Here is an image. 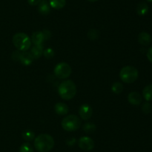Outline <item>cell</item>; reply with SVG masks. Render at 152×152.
<instances>
[{"mask_svg": "<svg viewBox=\"0 0 152 152\" xmlns=\"http://www.w3.org/2000/svg\"><path fill=\"white\" fill-rule=\"evenodd\" d=\"M54 146V139L48 134H41L34 139V147L39 152H48Z\"/></svg>", "mask_w": 152, "mask_h": 152, "instance_id": "cell-1", "label": "cell"}, {"mask_svg": "<svg viewBox=\"0 0 152 152\" xmlns=\"http://www.w3.org/2000/svg\"><path fill=\"white\" fill-rule=\"evenodd\" d=\"M58 93L62 99L71 100L74 98L77 93V86L73 80H64L58 87Z\"/></svg>", "mask_w": 152, "mask_h": 152, "instance_id": "cell-2", "label": "cell"}, {"mask_svg": "<svg viewBox=\"0 0 152 152\" xmlns=\"http://www.w3.org/2000/svg\"><path fill=\"white\" fill-rule=\"evenodd\" d=\"M13 43L15 47L20 52H26L31 46V40L28 34L23 32L16 33L13 35Z\"/></svg>", "mask_w": 152, "mask_h": 152, "instance_id": "cell-3", "label": "cell"}, {"mask_svg": "<svg viewBox=\"0 0 152 152\" xmlns=\"http://www.w3.org/2000/svg\"><path fill=\"white\" fill-rule=\"evenodd\" d=\"M139 72L135 67L126 66L121 69L120 72V77L124 83H132L138 78Z\"/></svg>", "mask_w": 152, "mask_h": 152, "instance_id": "cell-4", "label": "cell"}, {"mask_svg": "<svg viewBox=\"0 0 152 152\" xmlns=\"http://www.w3.org/2000/svg\"><path fill=\"white\" fill-rule=\"evenodd\" d=\"M61 125L65 131L73 132L77 131L81 127V120L76 115L71 114L62 119Z\"/></svg>", "mask_w": 152, "mask_h": 152, "instance_id": "cell-5", "label": "cell"}, {"mask_svg": "<svg viewBox=\"0 0 152 152\" xmlns=\"http://www.w3.org/2000/svg\"><path fill=\"white\" fill-rule=\"evenodd\" d=\"M53 72L56 77L59 79H66L71 75V67L69 64L65 62H61L57 63L53 69Z\"/></svg>", "mask_w": 152, "mask_h": 152, "instance_id": "cell-6", "label": "cell"}, {"mask_svg": "<svg viewBox=\"0 0 152 152\" xmlns=\"http://www.w3.org/2000/svg\"><path fill=\"white\" fill-rule=\"evenodd\" d=\"M79 147L83 151H91L94 148V141L91 137H83L79 139Z\"/></svg>", "mask_w": 152, "mask_h": 152, "instance_id": "cell-7", "label": "cell"}, {"mask_svg": "<svg viewBox=\"0 0 152 152\" xmlns=\"http://www.w3.org/2000/svg\"><path fill=\"white\" fill-rule=\"evenodd\" d=\"M79 114L83 120H88L93 115V109L88 104H82L79 109Z\"/></svg>", "mask_w": 152, "mask_h": 152, "instance_id": "cell-8", "label": "cell"}, {"mask_svg": "<svg viewBox=\"0 0 152 152\" xmlns=\"http://www.w3.org/2000/svg\"><path fill=\"white\" fill-rule=\"evenodd\" d=\"M128 101L132 105L137 106L142 103V98L140 94L137 92H132L128 95Z\"/></svg>", "mask_w": 152, "mask_h": 152, "instance_id": "cell-9", "label": "cell"}, {"mask_svg": "<svg viewBox=\"0 0 152 152\" xmlns=\"http://www.w3.org/2000/svg\"><path fill=\"white\" fill-rule=\"evenodd\" d=\"M31 43L34 45H42L43 42L45 40V34L43 31H35L31 36Z\"/></svg>", "mask_w": 152, "mask_h": 152, "instance_id": "cell-10", "label": "cell"}, {"mask_svg": "<svg viewBox=\"0 0 152 152\" xmlns=\"http://www.w3.org/2000/svg\"><path fill=\"white\" fill-rule=\"evenodd\" d=\"M54 111L59 116H65L68 113L69 107L66 104L63 102H58L54 106Z\"/></svg>", "mask_w": 152, "mask_h": 152, "instance_id": "cell-11", "label": "cell"}, {"mask_svg": "<svg viewBox=\"0 0 152 152\" xmlns=\"http://www.w3.org/2000/svg\"><path fill=\"white\" fill-rule=\"evenodd\" d=\"M34 58L30 52H22L19 58V61L24 66H30L34 61Z\"/></svg>", "mask_w": 152, "mask_h": 152, "instance_id": "cell-12", "label": "cell"}, {"mask_svg": "<svg viewBox=\"0 0 152 152\" xmlns=\"http://www.w3.org/2000/svg\"><path fill=\"white\" fill-rule=\"evenodd\" d=\"M39 13L42 15H48L50 12V5L49 2L46 0H42L38 4Z\"/></svg>", "mask_w": 152, "mask_h": 152, "instance_id": "cell-13", "label": "cell"}, {"mask_svg": "<svg viewBox=\"0 0 152 152\" xmlns=\"http://www.w3.org/2000/svg\"><path fill=\"white\" fill-rule=\"evenodd\" d=\"M43 51H44V49H43L42 45H34L31 48L30 53L31 54L34 59L37 60L40 58V57L43 55Z\"/></svg>", "mask_w": 152, "mask_h": 152, "instance_id": "cell-14", "label": "cell"}, {"mask_svg": "<svg viewBox=\"0 0 152 152\" xmlns=\"http://www.w3.org/2000/svg\"><path fill=\"white\" fill-rule=\"evenodd\" d=\"M138 42L144 46H147L151 43V37L148 33L141 32L138 36Z\"/></svg>", "mask_w": 152, "mask_h": 152, "instance_id": "cell-15", "label": "cell"}, {"mask_svg": "<svg viewBox=\"0 0 152 152\" xmlns=\"http://www.w3.org/2000/svg\"><path fill=\"white\" fill-rule=\"evenodd\" d=\"M148 12V6L144 1H141L137 6V13L140 16H145Z\"/></svg>", "mask_w": 152, "mask_h": 152, "instance_id": "cell-16", "label": "cell"}, {"mask_svg": "<svg viewBox=\"0 0 152 152\" xmlns=\"http://www.w3.org/2000/svg\"><path fill=\"white\" fill-rule=\"evenodd\" d=\"M49 4L52 8L59 10L65 7L66 4V0H50Z\"/></svg>", "mask_w": 152, "mask_h": 152, "instance_id": "cell-17", "label": "cell"}, {"mask_svg": "<svg viewBox=\"0 0 152 152\" xmlns=\"http://www.w3.org/2000/svg\"><path fill=\"white\" fill-rule=\"evenodd\" d=\"M142 95L147 101H152V84L145 86L142 90Z\"/></svg>", "mask_w": 152, "mask_h": 152, "instance_id": "cell-18", "label": "cell"}, {"mask_svg": "<svg viewBox=\"0 0 152 152\" xmlns=\"http://www.w3.org/2000/svg\"><path fill=\"white\" fill-rule=\"evenodd\" d=\"M22 137L25 141H32L35 138V133L31 130H26L22 132Z\"/></svg>", "mask_w": 152, "mask_h": 152, "instance_id": "cell-19", "label": "cell"}, {"mask_svg": "<svg viewBox=\"0 0 152 152\" xmlns=\"http://www.w3.org/2000/svg\"><path fill=\"white\" fill-rule=\"evenodd\" d=\"M83 131L88 134H91V133L94 132L96 129V126L94 123L91 122H88L83 125Z\"/></svg>", "mask_w": 152, "mask_h": 152, "instance_id": "cell-20", "label": "cell"}, {"mask_svg": "<svg viewBox=\"0 0 152 152\" xmlns=\"http://www.w3.org/2000/svg\"><path fill=\"white\" fill-rule=\"evenodd\" d=\"M111 90L114 94L119 95L123 91V84L120 82H114L111 86Z\"/></svg>", "mask_w": 152, "mask_h": 152, "instance_id": "cell-21", "label": "cell"}, {"mask_svg": "<svg viewBox=\"0 0 152 152\" xmlns=\"http://www.w3.org/2000/svg\"><path fill=\"white\" fill-rule=\"evenodd\" d=\"M19 152H34V148L29 142L23 143L19 148Z\"/></svg>", "mask_w": 152, "mask_h": 152, "instance_id": "cell-22", "label": "cell"}, {"mask_svg": "<svg viewBox=\"0 0 152 152\" xmlns=\"http://www.w3.org/2000/svg\"><path fill=\"white\" fill-rule=\"evenodd\" d=\"M43 55L47 59H51L55 55L54 50L53 49H51V48H48L45 50L43 51Z\"/></svg>", "mask_w": 152, "mask_h": 152, "instance_id": "cell-23", "label": "cell"}, {"mask_svg": "<svg viewBox=\"0 0 152 152\" xmlns=\"http://www.w3.org/2000/svg\"><path fill=\"white\" fill-rule=\"evenodd\" d=\"M98 31L95 29H90L88 33V37L91 40H95L98 37Z\"/></svg>", "mask_w": 152, "mask_h": 152, "instance_id": "cell-24", "label": "cell"}, {"mask_svg": "<svg viewBox=\"0 0 152 152\" xmlns=\"http://www.w3.org/2000/svg\"><path fill=\"white\" fill-rule=\"evenodd\" d=\"M151 104L148 102L145 103V104H143V105L142 106V111L143 112V113H145V114H148L149 113H151Z\"/></svg>", "mask_w": 152, "mask_h": 152, "instance_id": "cell-25", "label": "cell"}, {"mask_svg": "<svg viewBox=\"0 0 152 152\" xmlns=\"http://www.w3.org/2000/svg\"><path fill=\"white\" fill-rule=\"evenodd\" d=\"M20 55H21L20 51H19V50L14 51V52H13L11 55L12 59H13L14 61H19Z\"/></svg>", "mask_w": 152, "mask_h": 152, "instance_id": "cell-26", "label": "cell"}, {"mask_svg": "<svg viewBox=\"0 0 152 152\" xmlns=\"http://www.w3.org/2000/svg\"><path fill=\"white\" fill-rule=\"evenodd\" d=\"M41 1L42 0H28V2L29 3V4H31V5L35 6L38 5Z\"/></svg>", "mask_w": 152, "mask_h": 152, "instance_id": "cell-27", "label": "cell"}, {"mask_svg": "<svg viewBox=\"0 0 152 152\" xmlns=\"http://www.w3.org/2000/svg\"><path fill=\"white\" fill-rule=\"evenodd\" d=\"M146 56L148 61H149L151 63H152V47L150 48V49L148 50Z\"/></svg>", "mask_w": 152, "mask_h": 152, "instance_id": "cell-28", "label": "cell"}, {"mask_svg": "<svg viewBox=\"0 0 152 152\" xmlns=\"http://www.w3.org/2000/svg\"><path fill=\"white\" fill-rule=\"evenodd\" d=\"M43 32H44L45 37V40H49V39H50V36H51L50 31H48V30H45V31H43Z\"/></svg>", "mask_w": 152, "mask_h": 152, "instance_id": "cell-29", "label": "cell"}, {"mask_svg": "<svg viewBox=\"0 0 152 152\" xmlns=\"http://www.w3.org/2000/svg\"><path fill=\"white\" fill-rule=\"evenodd\" d=\"M88 1H91V2H94V1H98V0H88Z\"/></svg>", "mask_w": 152, "mask_h": 152, "instance_id": "cell-30", "label": "cell"}, {"mask_svg": "<svg viewBox=\"0 0 152 152\" xmlns=\"http://www.w3.org/2000/svg\"><path fill=\"white\" fill-rule=\"evenodd\" d=\"M148 1H150V2H152V0H147Z\"/></svg>", "mask_w": 152, "mask_h": 152, "instance_id": "cell-31", "label": "cell"}]
</instances>
